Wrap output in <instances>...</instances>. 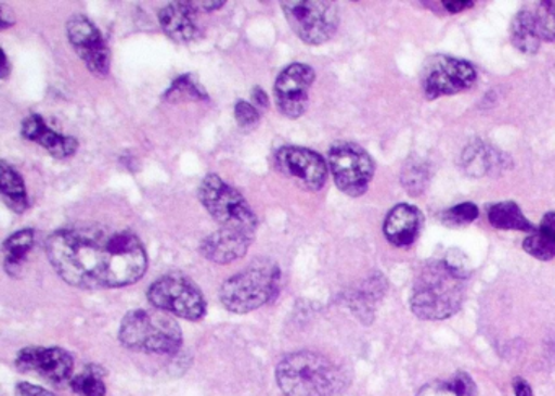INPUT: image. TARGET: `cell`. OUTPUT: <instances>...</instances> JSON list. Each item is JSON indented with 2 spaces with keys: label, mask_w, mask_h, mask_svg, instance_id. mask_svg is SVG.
Returning <instances> with one entry per match:
<instances>
[{
  "label": "cell",
  "mask_w": 555,
  "mask_h": 396,
  "mask_svg": "<svg viewBox=\"0 0 555 396\" xmlns=\"http://www.w3.org/2000/svg\"><path fill=\"white\" fill-rule=\"evenodd\" d=\"M47 255L54 271L74 288L118 289L147 271V253L132 230L103 223H74L51 233Z\"/></svg>",
  "instance_id": "obj_1"
},
{
  "label": "cell",
  "mask_w": 555,
  "mask_h": 396,
  "mask_svg": "<svg viewBox=\"0 0 555 396\" xmlns=\"http://www.w3.org/2000/svg\"><path fill=\"white\" fill-rule=\"evenodd\" d=\"M469 272L454 268L447 259L427 263L415 278L411 308L422 320H447L461 308L464 282Z\"/></svg>",
  "instance_id": "obj_2"
},
{
  "label": "cell",
  "mask_w": 555,
  "mask_h": 396,
  "mask_svg": "<svg viewBox=\"0 0 555 396\" xmlns=\"http://www.w3.org/2000/svg\"><path fill=\"white\" fill-rule=\"evenodd\" d=\"M275 379L285 396H339L349 383L339 366L311 350L284 357Z\"/></svg>",
  "instance_id": "obj_3"
},
{
  "label": "cell",
  "mask_w": 555,
  "mask_h": 396,
  "mask_svg": "<svg viewBox=\"0 0 555 396\" xmlns=\"http://www.w3.org/2000/svg\"><path fill=\"white\" fill-rule=\"evenodd\" d=\"M281 268L272 259H255L248 268L227 279L220 288V302L233 314L245 315L264 307L278 297Z\"/></svg>",
  "instance_id": "obj_4"
},
{
  "label": "cell",
  "mask_w": 555,
  "mask_h": 396,
  "mask_svg": "<svg viewBox=\"0 0 555 396\" xmlns=\"http://www.w3.org/2000/svg\"><path fill=\"white\" fill-rule=\"evenodd\" d=\"M119 341L139 353L177 354L183 346V333L167 311L132 310L122 318Z\"/></svg>",
  "instance_id": "obj_5"
},
{
  "label": "cell",
  "mask_w": 555,
  "mask_h": 396,
  "mask_svg": "<svg viewBox=\"0 0 555 396\" xmlns=\"http://www.w3.org/2000/svg\"><path fill=\"white\" fill-rule=\"evenodd\" d=\"M199 200L207 213L219 223L220 229L235 230L249 237L256 235L258 217L253 213L248 201L219 175L210 174L204 178L199 187Z\"/></svg>",
  "instance_id": "obj_6"
},
{
  "label": "cell",
  "mask_w": 555,
  "mask_h": 396,
  "mask_svg": "<svg viewBox=\"0 0 555 396\" xmlns=\"http://www.w3.org/2000/svg\"><path fill=\"white\" fill-rule=\"evenodd\" d=\"M149 302L157 310L184 320L197 321L206 315V301L201 289L180 272L162 276L149 288Z\"/></svg>",
  "instance_id": "obj_7"
},
{
  "label": "cell",
  "mask_w": 555,
  "mask_h": 396,
  "mask_svg": "<svg viewBox=\"0 0 555 396\" xmlns=\"http://www.w3.org/2000/svg\"><path fill=\"white\" fill-rule=\"evenodd\" d=\"M281 5L295 35L313 47L330 41L339 27V12L333 2L288 0Z\"/></svg>",
  "instance_id": "obj_8"
},
{
  "label": "cell",
  "mask_w": 555,
  "mask_h": 396,
  "mask_svg": "<svg viewBox=\"0 0 555 396\" xmlns=\"http://www.w3.org/2000/svg\"><path fill=\"white\" fill-rule=\"evenodd\" d=\"M337 188L347 196L359 197L369 190L375 174V162L360 145L340 142L333 145L327 157Z\"/></svg>",
  "instance_id": "obj_9"
},
{
  "label": "cell",
  "mask_w": 555,
  "mask_h": 396,
  "mask_svg": "<svg viewBox=\"0 0 555 396\" xmlns=\"http://www.w3.org/2000/svg\"><path fill=\"white\" fill-rule=\"evenodd\" d=\"M476 69L467 61L435 56L424 69V93L428 100L464 92L476 82Z\"/></svg>",
  "instance_id": "obj_10"
},
{
  "label": "cell",
  "mask_w": 555,
  "mask_h": 396,
  "mask_svg": "<svg viewBox=\"0 0 555 396\" xmlns=\"http://www.w3.org/2000/svg\"><path fill=\"white\" fill-rule=\"evenodd\" d=\"M274 165L279 174L294 181L301 190L320 191L326 184L327 164L311 149L297 145L279 149Z\"/></svg>",
  "instance_id": "obj_11"
},
{
  "label": "cell",
  "mask_w": 555,
  "mask_h": 396,
  "mask_svg": "<svg viewBox=\"0 0 555 396\" xmlns=\"http://www.w3.org/2000/svg\"><path fill=\"white\" fill-rule=\"evenodd\" d=\"M67 38L73 44L80 60L86 63L87 69L93 76L106 77L112 66V54L106 47L105 38L100 34L95 24L83 17L74 15L66 25Z\"/></svg>",
  "instance_id": "obj_12"
},
{
  "label": "cell",
  "mask_w": 555,
  "mask_h": 396,
  "mask_svg": "<svg viewBox=\"0 0 555 396\" xmlns=\"http://www.w3.org/2000/svg\"><path fill=\"white\" fill-rule=\"evenodd\" d=\"M313 67L295 63L279 74L274 86L275 103L282 115L291 119L300 118L307 112L308 93L313 86Z\"/></svg>",
  "instance_id": "obj_13"
},
{
  "label": "cell",
  "mask_w": 555,
  "mask_h": 396,
  "mask_svg": "<svg viewBox=\"0 0 555 396\" xmlns=\"http://www.w3.org/2000/svg\"><path fill=\"white\" fill-rule=\"evenodd\" d=\"M15 366L21 372L35 373L53 383L67 382L73 375L74 359L61 347H27L18 353Z\"/></svg>",
  "instance_id": "obj_14"
},
{
  "label": "cell",
  "mask_w": 555,
  "mask_h": 396,
  "mask_svg": "<svg viewBox=\"0 0 555 396\" xmlns=\"http://www.w3.org/2000/svg\"><path fill=\"white\" fill-rule=\"evenodd\" d=\"M253 240L255 237L245 235L235 230L219 229L203 240L201 253L204 258L217 265H229L246 255Z\"/></svg>",
  "instance_id": "obj_15"
},
{
  "label": "cell",
  "mask_w": 555,
  "mask_h": 396,
  "mask_svg": "<svg viewBox=\"0 0 555 396\" xmlns=\"http://www.w3.org/2000/svg\"><path fill=\"white\" fill-rule=\"evenodd\" d=\"M158 22L165 34L177 43H190L199 34L197 11L191 2H171L158 11Z\"/></svg>",
  "instance_id": "obj_16"
},
{
  "label": "cell",
  "mask_w": 555,
  "mask_h": 396,
  "mask_svg": "<svg viewBox=\"0 0 555 396\" xmlns=\"http://www.w3.org/2000/svg\"><path fill=\"white\" fill-rule=\"evenodd\" d=\"M22 136L28 141L43 145L53 157L69 158L79 149V142L73 136L60 135L54 129L48 128L41 116L31 115L22 123Z\"/></svg>",
  "instance_id": "obj_17"
},
{
  "label": "cell",
  "mask_w": 555,
  "mask_h": 396,
  "mask_svg": "<svg viewBox=\"0 0 555 396\" xmlns=\"http://www.w3.org/2000/svg\"><path fill=\"white\" fill-rule=\"evenodd\" d=\"M421 213L411 204H398L389 210L383 232L395 246H409L417 239L421 230Z\"/></svg>",
  "instance_id": "obj_18"
},
{
  "label": "cell",
  "mask_w": 555,
  "mask_h": 396,
  "mask_svg": "<svg viewBox=\"0 0 555 396\" xmlns=\"http://www.w3.org/2000/svg\"><path fill=\"white\" fill-rule=\"evenodd\" d=\"M522 248L532 258L548 261L555 258V213H547L531 235L526 237Z\"/></svg>",
  "instance_id": "obj_19"
},
{
  "label": "cell",
  "mask_w": 555,
  "mask_h": 396,
  "mask_svg": "<svg viewBox=\"0 0 555 396\" xmlns=\"http://www.w3.org/2000/svg\"><path fill=\"white\" fill-rule=\"evenodd\" d=\"M0 188H2L0 190L2 191V197H4L5 203L14 213L24 214L28 209L30 203H28L24 180H22L18 171L11 167L8 162L0 164Z\"/></svg>",
  "instance_id": "obj_20"
},
{
  "label": "cell",
  "mask_w": 555,
  "mask_h": 396,
  "mask_svg": "<svg viewBox=\"0 0 555 396\" xmlns=\"http://www.w3.org/2000/svg\"><path fill=\"white\" fill-rule=\"evenodd\" d=\"M417 396H479V393L466 372H456L448 379L434 380L422 386Z\"/></svg>",
  "instance_id": "obj_21"
},
{
  "label": "cell",
  "mask_w": 555,
  "mask_h": 396,
  "mask_svg": "<svg viewBox=\"0 0 555 396\" xmlns=\"http://www.w3.org/2000/svg\"><path fill=\"white\" fill-rule=\"evenodd\" d=\"M35 245L34 229H24L15 232L14 235L9 237L4 242V266L5 271L14 278L18 276L22 265L28 253L31 252Z\"/></svg>",
  "instance_id": "obj_22"
},
{
  "label": "cell",
  "mask_w": 555,
  "mask_h": 396,
  "mask_svg": "<svg viewBox=\"0 0 555 396\" xmlns=\"http://www.w3.org/2000/svg\"><path fill=\"white\" fill-rule=\"evenodd\" d=\"M490 223L499 230H519V232L531 233L534 230L532 223L522 216L518 204L513 201L495 203L487 209Z\"/></svg>",
  "instance_id": "obj_23"
},
{
  "label": "cell",
  "mask_w": 555,
  "mask_h": 396,
  "mask_svg": "<svg viewBox=\"0 0 555 396\" xmlns=\"http://www.w3.org/2000/svg\"><path fill=\"white\" fill-rule=\"evenodd\" d=\"M386 291V281L382 276L369 279L363 284L362 289L353 294L352 310L356 311L357 317L362 318L363 321L370 323L373 321V314H375V305L379 298L383 297Z\"/></svg>",
  "instance_id": "obj_24"
},
{
  "label": "cell",
  "mask_w": 555,
  "mask_h": 396,
  "mask_svg": "<svg viewBox=\"0 0 555 396\" xmlns=\"http://www.w3.org/2000/svg\"><path fill=\"white\" fill-rule=\"evenodd\" d=\"M512 43L525 54H535L541 48V38L535 31L531 11H521L512 25Z\"/></svg>",
  "instance_id": "obj_25"
},
{
  "label": "cell",
  "mask_w": 555,
  "mask_h": 396,
  "mask_svg": "<svg viewBox=\"0 0 555 396\" xmlns=\"http://www.w3.org/2000/svg\"><path fill=\"white\" fill-rule=\"evenodd\" d=\"M496 165V154L490 148L476 142L463 154L464 171L470 177H483Z\"/></svg>",
  "instance_id": "obj_26"
},
{
  "label": "cell",
  "mask_w": 555,
  "mask_h": 396,
  "mask_svg": "<svg viewBox=\"0 0 555 396\" xmlns=\"http://www.w3.org/2000/svg\"><path fill=\"white\" fill-rule=\"evenodd\" d=\"M428 178H430V174H428V167L424 161L411 157L405 162L404 168H402L401 181L402 187L411 196H418V194L424 193Z\"/></svg>",
  "instance_id": "obj_27"
},
{
  "label": "cell",
  "mask_w": 555,
  "mask_h": 396,
  "mask_svg": "<svg viewBox=\"0 0 555 396\" xmlns=\"http://www.w3.org/2000/svg\"><path fill=\"white\" fill-rule=\"evenodd\" d=\"M105 372L100 367L89 366L70 380L74 392L82 396H105Z\"/></svg>",
  "instance_id": "obj_28"
},
{
  "label": "cell",
  "mask_w": 555,
  "mask_h": 396,
  "mask_svg": "<svg viewBox=\"0 0 555 396\" xmlns=\"http://www.w3.org/2000/svg\"><path fill=\"white\" fill-rule=\"evenodd\" d=\"M532 17H534L535 31L541 41L555 43V0L541 2L532 12Z\"/></svg>",
  "instance_id": "obj_29"
},
{
  "label": "cell",
  "mask_w": 555,
  "mask_h": 396,
  "mask_svg": "<svg viewBox=\"0 0 555 396\" xmlns=\"http://www.w3.org/2000/svg\"><path fill=\"white\" fill-rule=\"evenodd\" d=\"M477 216H479V209H477L476 204L463 203L444 210V213L441 214V222L447 227H451V229H456V227H463L474 222Z\"/></svg>",
  "instance_id": "obj_30"
},
{
  "label": "cell",
  "mask_w": 555,
  "mask_h": 396,
  "mask_svg": "<svg viewBox=\"0 0 555 396\" xmlns=\"http://www.w3.org/2000/svg\"><path fill=\"white\" fill-rule=\"evenodd\" d=\"M191 79H193L191 76L178 79L173 87L168 90V97L170 99H181V97H188V99H199L201 97V99H206V92L197 84L191 82Z\"/></svg>",
  "instance_id": "obj_31"
},
{
  "label": "cell",
  "mask_w": 555,
  "mask_h": 396,
  "mask_svg": "<svg viewBox=\"0 0 555 396\" xmlns=\"http://www.w3.org/2000/svg\"><path fill=\"white\" fill-rule=\"evenodd\" d=\"M235 118L238 122V125L242 126L243 129H251L255 128L259 123V110L256 108L255 105L248 102H238L235 105Z\"/></svg>",
  "instance_id": "obj_32"
},
{
  "label": "cell",
  "mask_w": 555,
  "mask_h": 396,
  "mask_svg": "<svg viewBox=\"0 0 555 396\" xmlns=\"http://www.w3.org/2000/svg\"><path fill=\"white\" fill-rule=\"evenodd\" d=\"M15 396H54L53 393L48 389L41 388V386L34 385V383H18L15 388Z\"/></svg>",
  "instance_id": "obj_33"
},
{
  "label": "cell",
  "mask_w": 555,
  "mask_h": 396,
  "mask_svg": "<svg viewBox=\"0 0 555 396\" xmlns=\"http://www.w3.org/2000/svg\"><path fill=\"white\" fill-rule=\"evenodd\" d=\"M513 392H515V396H532L531 386L521 376L513 380Z\"/></svg>",
  "instance_id": "obj_34"
},
{
  "label": "cell",
  "mask_w": 555,
  "mask_h": 396,
  "mask_svg": "<svg viewBox=\"0 0 555 396\" xmlns=\"http://www.w3.org/2000/svg\"><path fill=\"white\" fill-rule=\"evenodd\" d=\"M444 9L451 14H457V12L466 11V9H470L474 5V2H463V0H451V2H443Z\"/></svg>",
  "instance_id": "obj_35"
},
{
  "label": "cell",
  "mask_w": 555,
  "mask_h": 396,
  "mask_svg": "<svg viewBox=\"0 0 555 396\" xmlns=\"http://www.w3.org/2000/svg\"><path fill=\"white\" fill-rule=\"evenodd\" d=\"M253 102H255V105L258 106V108L264 110L269 106V99L268 95H266L264 90L261 89V87H255L253 89Z\"/></svg>",
  "instance_id": "obj_36"
},
{
  "label": "cell",
  "mask_w": 555,
  "mask_h": 396,
  "mask_svg": "<svg viewBox=\"0 0 555 396\" xmlns=\"http://www.w3.org/2000/svg\"><path fill=\"white\" fill-rule=\"evenodd\" d=\"M193 4V8L196 9L197 12H212V11H219V9H222L223 5H225V2H191Z\"/></svg>",
  "instance_id": "obj_37"
},
{
  "label": "cell",
  "mask_w": 555,
  "mask_h": 396,
  "mask_svg": "<svg viewBox=\"0 0 555 396\" xmlns=\"http://www.w3.org/2000/svg\"><path fill=\"white\" fill-rule=\"evenodd\" d=\"M14 17H11V15H9V11H8V8H5V5H2V12H0V27L4 28H9L11 27V25H14Z\"/></svg>",
  "instance_id": "obj_38"
},
{
  "label": "cell",
  "mask_w": 555,
  "mask_h": 396,
  "mask_svg": "<svg viewBox=\"0 0 555 396\" xmlns=\"http://www.w3.org/2000/svg\"><path fill=\"white\" fill-rule=\"evenodd\" d=\"M2 63H4V67L0 71V79H8L9 74H11V63H9L8 54L2 50Z\"/></svg>",
  "instance_id": "obj_39"
}]
</instances>
